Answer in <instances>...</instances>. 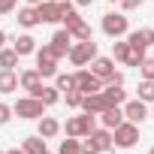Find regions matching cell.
<instances>
[{
    "label": "cell",
    "mask_w": 154,
    "mask_h": 154,
    "mask_svg": "<svg viewBox=\"0 0 154 154\" xmlns=\"http://www.w3.org/2000/svg\"><path fill=\"white\" fill-rule=\"evenodd\" d=\"M106 106H109V103H106V100H103V94L97 91V94H82V106H79V109H82V112H88V115H100Z\"/></svg>",
    "instance_id": "13"
},
{
    "label": "cell",
    "mask_w": 154,
    "mask_h": 154,
    "mask_svg": "<svg viewBox=\"0 0 154 154\" xmlns=\"http://www.w3.org/2000/svg\"><path fill=\"white\" fill-rule=\"evenodd\" d=\"M112 142H115V148H133V145L139 142V124L121 121V124L112 130Z\"/></svg>",
    "instance_id": "5"
},
{
    "label": "cell",
    "mask_w": 154,
    "mask_h": 154,
    "mask_svg": "<svg viewBox=\"0 0 154 154\" xmlns=\"http://www.w3.org/2000/svg\"><path fill=\"white\" fill-rule=\"evenodd\" d=\"M72 79H75V91H79V94H97V91H103V82L97 79L88 66H79L72 72Z\"/></svg>",
    "instance_id": "6"
},
{
    "label": "cell",
    "mask_w": 154,
    "mask_h": 154,
    "mask_svg": "<svg viewBox=\"0 0 154 154\" xmlns=\"http://www.w3.org/2000/svg\"><path fill=\"white\" fill-rule=\"evenodd\" d=\"M45 103L42 100H36V97H18L15 100V106H12V115H18V118H24V121H39L42 115H45Z\"/></svg>",
    "instance_id": "1"
},
{
    "label": "cell",
    "mask_w": 154,
    "mask_h": 154,
    "mask_svg": "<svg viewBox=\"0 0 154 154\" xmlns=\"http://www.w3.org/2000/svg\"><path fill=\"white\" fill-rule=\"evenodd\" d=\"M100 27H103V33L109 39H121V36L130 33V18L124 12H106L103 21H100Z\"/></svg>",
    "instance_id": "3"
},
{
    "label": "cell",
    "mask_w": 154,
    "mask_h": 154,
    "mask_svg": "<svg viewBox=\"0 0 154 154\" xmlns=\"http://www.w3.org/2000/svg\"><path fill=\"white\" fill-rule=\"evenodd\" d=\"M51 3H57V6H66V3H72V0H51Z\"/></svg>",
    "instance_id": "40"
},
{
    "label": "cell",
    "mask_w": 154,
    "mask_h": 154,
    "mask_svg": "<svg viewBox=\"0 0 154 154\" xmlns=\"http://www.w3.org/2000/svg\"><path fill=\"white\" fill-rule=\"evenodd\" d=\"M30 97H36V100H42L45 106H54V103L60 100V91H57L54 85H39L36 91H30Z\"/></svg>",
    "instance_id": "19"
},
{
    "label": "cell",
    "mask_w": 154,
    "mask_h": 154,
    "mask_svg": "<svg viewBox=\"0 0 154 154\" xmlns=\"http://www.w3.org/2000/svg\"><path fill=\"white\" fill-rule=\"evenodd\" d=\"M69 45H72V36H69V30H54V36L48 39V48H51V54L60 60V57H66V51H69Z\"/></svg>",
    "instance_id": "8"
},
{
    "label": "cell",
    "mask_w": 154,
    "mask_h": 154,
    "mask_svg": "<svg viewBox=\"0 0 154 154\" xmlns=\"http://www.w3.org/2000/svg\"><path fill=\"white\" fill-rule=\"evenodd\" d=\"M148 154H154V145H151V148H148Z\"/></svg>",
    "instance_id": "44"
},
{
    "label": "cell",
    "mask_w": 154,
    "mask_h": 154,
    "mask_svg": "<svg viewBox=\"0 0 154 154\" xmlns=\"http://www.w3.org/2000/svg\"><path fill=\"white\" fill-rule=\"evenodd\" d=\"M82 154H103V151L94 145V139H91V136H85V142H82Z\"/></svg>",
    "instance_id": "33"
},
{
    "label": "cell",
    "mask_w": 154,
    "mask_h": 154,
    "mask_svg": "<svg viewBox=\"0 0 154 154\" xmlns=\"http://www.w3.org/2000/svg\"><path fill=\"white\" fill-rule=\"evenodd\" d=\"M69 36H72L75 42H85V39H94V36H91V27H88V21H79V24H75V27L69 30Z\"/></svg>",
    "instance_id": "29"
},
{
    "label": "cell",
    "mask_w": 154,
    "mask_h": 154,
    "mask_svg": "<svg viewBox=\"0 0 154 154\" xmlns=\"http://www.w3.org/2000/svg\"><path fill=\"white\" fill-rule=\"evenodd\" d=\"M136 91H139V100H142V103H154V82H151V79H142Z\"/></svg>",
    "instance_id": "28"
},
{
    "label": "cell",
    "mask_w": 154,
    "mask_h": 154,
    "mask_svg": "<svg viewBox=\"0 0 154 154\" xmlns=\"http://www.w3.org/2000/svg\"><path fill=\"white\" fill-rule=\"evenodd\" d=\"M39 85H42V75L36 72V66H30V69L18 72V88H21V91H27V94H30V91H36Z\"/></svg>",
    "instance_id": "16"
},
{
    "label": "cell",
    "mask_w": 154,
    "mask_h": 154,
    "mask_svg": "<svg viewBox=\"0 0 154 154\" xmlns=\"http://www.w3.org/2000/svg\"><path fill=\"white\" fill-rule=\"evenodd\" d=\"M45 154H51V151H45Z\"/></svg>",
    "instance_id": "46"
},
{
    "label": "cell",
    "mask_w": 154,
    "mask_h": 154,
    "mask_svg": "<svg viewBox=\"0 0 154 154\" xmlns=\"http://www.w3.org/2000/svg\"><path fill=\"white\" fill-rule=\"evenodd\" d=\"M130 57V42H124V39H115L112 42V60H127Z\"/></svg>",
    "instance_id": "25"
},
{
    "label": "cell",
    "mask_w": 154,
    "mask_h": 154,
    "mask_svg": "<svg viewBox=\"0 0 154 154\" xmlns=\"http://www.w3.org/2000/svg\"><path fill=\"white\" fill-rule=\"evenodd\" d=\"M15 6H18V0H0V15L15 12Z\"/></svg>",
    "instance_id": "34"
},
{
    "label": "cell",
    "mask_w": 154,
    "mask_h": 154,
    "mask_svg": "<svg viewBox=\"0 0 154 154\" xmlns=\"http://www.w3.org/2000/svg\"><path fill=\"white\" fill-rule=\"evenodd\" d=\"M121 121H124V109H121V106H106V109L100 112V124H103L106 130H115Z\"/></svg>",
    "instance_id": "15"
},
{
    "label": "cell",
    "mask_w": 154,
    "mask_h": 154,
    "mask_svg": "<svg viewBox=\"0 0 154 154\" xmlns=\"http://www.w3.org/2000/svg\"><path fill=\"white\" fill-rule=\"evenodd\" d=\"M33 54H36V72L42 75V79H54V75H57V57L51 54L48 42H45L42 48H36Z\"/></svg>",
    "instance_id": "7"
},
{
    "label": "cell",
    "mask_w": 154,
    "mask_h": 154,
    "mask_svg": "<svg viewBox=\"0 0 154 154\" xmlns=\"http://www.w3.org/2000/svg\"><path fill=\"white\" fill-rule=\"evenodd\" d=\"M106 85H124V72H118V69H115V72L109 75V82H106Z\"/></svg>",
    "instance_id": "37"
},
{
    "label": "cell",
    "mask_w": 154,
    "mask_h": 154,
    "mask_svg": "<svg viewBox=\"0 0 154 154\" xmlns=\"http://www.w3.org/2000/svg\"><path fill=\"white\" fill-rule=\"evenodd\" d=\"M145 51H148V48H136V45H130V57H127L124 63H127V66H139L142 57H145Z\"/></svg>",
    "instance_id": "31"
},
{
    "label": "cell",
    "mask_w": 154,
    "mask_h": 154,
    "mask_svg": "<svg viewBox=\"0 0 154 154\" xmlns=\"http://www.w3.org/2000/svg\"><path fill=\"white\" fill-rule=\"evenodd\" d=\"M24 3H27V6H36V3H42V0H24Z\"/></svg>",
    "instance_id": "42"
},
{
    "label": "cell",
    "mask_w": 154,
    "mask_h": 154,
    "mask_svg": "<svg viewBox=\"0 0 154 154\" xmlns=\"http://www.w3.org/2000/svg\"><path fill=\"white\" fill-rule=\"evenodd\" d=\"M88 136L94 139V145H97L100 151H112V148H115V142H112V130H106V127H94Z\"/></svg>",
    "instance_id": "17"
},
{
    "label": "cell",
    "mask_w": 154,
    "mask_h": 154,
    "mask_svg": "<svg viewBox=\"0 0 154 154\" xmlns=\"http://www.w3.org/2000/svg\"><path fill=\"white\" fill-rule=\"evenodd\" d=\"M9 118H12V106L0 103V127H3V124H9Z\"/></svg>",
    "instance_id": "36"
},
{
    "label": "cell",
    "mask_w": 154,
    "mask_h": 154,
    "mask_svg": "<svg viewBox=\"0 0 154 154\" xmlns=\"http://www.w3.org/2000/svg\"><path fill=\"white\" fill-rule=\"evenodd\" d=\"M106 3H118V0H106Z\"/></svg>",
    "instance_id": "45"
},
{
    "label": "cell",
    "mask_w": 154,
    "mask_h": 154,
    "mask_svg": "<svg viewBox=\"0 0 154 154\" xmlns=\"http://www.w3.org/2000/svg\"><path fill=\"white\" fill-rule=\"evenodd\" d=\"M60 97L66 100V106H69V109H79V106H82V94L75 91V88H72V91H63Z\"/></svg>",
    "instance_id": "32"
},
{
    "label": "cell",
    "mask_w": 154,
    "mask_h": 154,
    "mask_svg": "<svg viewBox=\"0 0 154 154\" xmlns=\"http://www.w3.org/2000/svg\"><path fill=\"white\" fill-rule=\"evenodd\" d=\"M72 3H79V6H91L94 0H72Z\"/></svg>",
    "instance_id": "38"
},
{
    "label": "cell",
    "mask_w": 154,
    "mask_h": 154,
    "mask_svg": "<svg viewBox=\"0 0 154 154\" xmlns=\"http://www.w3.org/2000/svg\"><path fill=\"white\" fill-rule=\"evenodd\" d=\"M127 42H130V45H136V48H151V45H154V27L130 30V33H127Z\"/></svg>",
    "instance_id": "12"
},
{
    "label": "cell",
    "mask_w": 154,
    "mask_h": 154,
    "mask_svg": "<svg viewBox=\"0 0 154 154\" xmlns=\"http://www.w3.org/2000/svg\"><path fill=\"white\" fill-rule=\"evenodd\" d=\"M118 3H121L124 12H133V9H139V6L145 3V0H118Z\"/></svg>",
    "instance_id": "35"
},
{
    "label": "cell",
    "mask_w": 154,
    "mask_h": 154,
    "mask_svg": "<svg viewBox=\"0 0 154 154\" xmlns=\"http://www.w3.org/2000/svg\"><path fill=\"white\" fill-rule=\"evenodd\" d=\"M12 48H15V54H18V57H27V54H33V51H36V39H33L30 33H21L18 39H12Z\"/></svg>",
    "instance_id": "18"
},
{
    "label": "cell",
    "mask_w": 154,
    "mask_h": 154,
    "mask_svg": "<svg viewBox=\"0 0 154 154\" xmlns=\"http://www.w3.org/2000/svg\"><path fill=\"white\" fill-rule=\"evenodd\" d=\"M3 154H24L21 148H9V151H3Z\"/></svg>",
    "instance_id": "39"
},
{
    "label": "cell",
    "mask_w": 154,
    "mask_h": 154,
    "mask_svg": "<svg viewBox=\"0 0 154 154\" xmlns=\"http://www.w3.org/2000/svg\"><path fill=\"white\" fill-rule=\"evenodd\" d=\"M66 57H69V63L79 69V66H88L94 57H97V42L94 39H85V42H72L69 45V51H66Z\"/></svg>",
    "instance_id": "4"
},
{
    "label": "cell",
    "mask_w": 154,
    "mask_h": 154,
    "mask_svg": "<svg viewBox=\"0 0 154 154\" xmlns=\"http://www.w3.org/2000/svg\"><path fill=\"white\" fill-rule=\"evenodd\" d=\"M94 127H97V115H88V112L75 115V118H66V124H60V130L72 139H85Z\"/></svg>",
    "instance_id": "2"
},
{
    "label": "cell",
    "mask_w": 154,
    "mask_h": 154,
    "mask_svg": "<svg viewBox=\"0 0 154 154\" xmlns=\"http://www.w3.org/2000/svg\"><path fill=\"white\" fill-rule=\"evenodd\" d=\"M54 88L63 94V91H72L75 88V79H72V72H57L54 75Z\"/></svg>",
    "instance_id": "26"
},
{
    "label": "cell",
    "mask_w": 154,
    "mask_h": 154,
    "mask_svg": "<svg viewBox=\"0 0 154 154\" xmlns=\"http://www.w3.org/2000/svg\"><path fill=\"white\" fill-rule=\"evenodd\" d=\"M36 133H39L42 139H54V136L60 133V121H57V118H48V115H42V118H39V127H36Z\"/></svg>",
    "instance_id": "20"
},
{
    "label": "cell",
    "mask_w": 154,
    "mask_h": 154,
    "mask_svg": "<svg viewBox=\"0 0 154 154\" xmlns=\"http://www.w3.org/2000/svg\"><path fill=\"white\" fill-rule=\"evenodd\" d=\"M121 109H124V121H133V124H142V121L148 118V103H142L139 97H136V100H127V103H124Z\"/></svg>",
    "instance_id": "9"
},
{
    "label": "cell",
    "mask_w": 154,
    "mask_h": 154,
    "mask_svg": "<svg viewBox=\"0 0 154 154\" xmlns=\"http://www.w3.org/2000/svg\"><path fill=\"white\" fill-rule=\"evenodd\" d=\"M0 154H3V151H0Z\"/></svg>",
    "instance_id": "47"
},
{
    "label": "cell",
    "mask_w": 154,
    "mask_h": 154,
    "mask_svg": "<svg viewBox=\"0 0 154 154\" xmlns=\"http://www.w3.org/2000/svg\"><path fill=\"white\" fill-rule=\"evenodd\" d=\"M15 21H18L24 30H30V27H36V24H39V18H36V9H33V6H21Z\"/></svg>",
    "instance_id": "22"
},
{
    "label": "cell",
    "mask_w": 154,
    "mask_h": 154,
    "mask_svg": "<svg viewBox=\"0 0 154 154\" xmlns=\"http://www.w3.org/2000/svg\"><path fill=\"white\" fill-rule=\"evenodd\" d=\"M3 45H6V33H3V30H0V48H3Z\"/></svg>",
    "instance_id": "41"
},
{
    "label": "cell",
    "mask_w": 154,
    "mask_h": 154,
    "mask_svg": "<svg viewBox=\"0 0 154 154\" xmlns=\"http://www.w3.org/2000/svg\"><path fill=\"white\" fill-rule=\"evenodd\" d=\"M33 9H36L39 24H54V21H60V6L51 3V0H42V3H36Z\"/></svg>",
    "instance_id": "10"
},
{
    "label": "cell",
    "mask_w": 154,
    "mask_h": 154,
    "mask_svg": "<svg viewBox=\"0 0 154 154\" xmlns=\"http://www.w3.org/2000/svg\"><path fill=\"white\" fill-rule=\"evenodd\" d=\"M103 100L109 103V106H124L127 103V91H124V85H103Z\"/></svg>",
    "instance_id": "14"
},
{
    "label": "cell",
    "mask_w": 154,
    "mask_h": 154,
    "mask_svg": "<svg viewBox=\"0 0 154 154\" xmlns=\"http://www.w3.org/2000/svg\"><path fill=\"white\" fill-rule=\"evenodd\" d=\"M18 60H21V57L15 54V48H6V45L0 48V69H15Z\"/></svg>",
    "instance_id": "24"
},
{
    "label": "cell",
    "mask_w": 154,
    "mask_h": 154,
    "mask_svg": "<svg viewBox=\"0 0 154 154\" xmlns=\"http://www.w3.org/2000/svg\"><path fill=\"white\" fill-rule=\"evenodd\" d=\"M12 91H18L15 69H0V94H12Z\"/></svg>",
    "instance_id": "21"
},
{
    "label": "cell",
    "mask_w": 154,
    "mask_h": 154,
    "mask_svg": "<svg viewBox=\"0 0 154 154\" xmlns=\"http://www.w3.org/2000/svg\"><path fill=\"white\" fill-rule=\"evenodd\" d=\"M57 154H82V142H79V139H72V136H66V139H60Z\"/></svg>",
    "instance_id": "27"
},
{
    "label": "cell",
    "mask_w": 154,
    "mask_h": 154,
    "mask_svg": "<svg viewBox=\"0 0 154 154\" xmlns=\"http://www.w3.org/2000/svg\"><path fill=\"white\" fill-rule=\"evenodd\" d=\"M136 69H139L142 79H151V82H154V57H148V54H145V57H142V63H139Z\"/></svg>",
    "instance_id": "30"
},
{
    "label": "cell",
    "mask_w": 154,
    "mask_h": 154,
    "mask_svg": "<svg viewBox=\"0 0 154 154\" xmlns=\"http://www.w3.org/2000/svg\"><path fill=\"white\" fill-rule=\"evenodd\" d=\"M148 115H151V118H154V103H151V109H148Z\"/></svg>",
    "instance_id": "43"
},
{
    "label": "cell",
    "mask_w": 154,
    "mask_h": 154,
    "mask_svg": "<svg viewBox=\"0 0 154 154\" xmlns=\"http://www.w3.org/2000/svg\"><path fill=\"white\" fill-rule=\"evenodd\" d=\"M21 151H24V154H45L48 148H45V139H42L39 133H36V136H27V139H24Z\"/></svg>",
    "instance_id": "23"
},
{
    "label": "cell",
    "mask_w": 154,
    "mask_h": 154,
    "mask_svg": "<svg viewBox=\"0 0 154 154\" xmlns=\"http://www.w3.org/2000/svg\"><path fill=\"white\" fill-rule=\"evenodd\" d=\"M91 72L97 75V79H100L103 85H106V82H109V75L115 72V60H112V57H103V54H97V57L91 60Z\"/></svg>",
    "instance_id": "11"
}]
</instances>
